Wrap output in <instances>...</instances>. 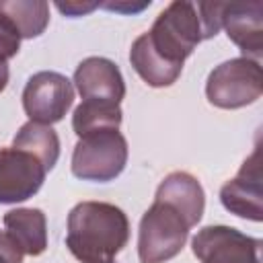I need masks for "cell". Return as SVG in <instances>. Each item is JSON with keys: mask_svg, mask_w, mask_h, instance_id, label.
I'll list each match as a JSON object with an SVG mask.
<instances>
[{"mask_svg": "<svg viewBox=\"0 0 263 263\" xmlns=\"http://www.w3.org/2000/svg\"><path fill=\"white\" fill-rule=\"evenodd\" d=\"M129 240L125 212L107 201H80L68 214L66 247L80 263H113Z\"/></svg>", "mask_w": 263, "mask_h": 263, "instance_id": "obj_1", "label": "cell"}, {"mask_svg": "<svg viewBox=\"0 0 263 263\" xmlns=\"http://www.w3.org/2000/svg\"><path fill=\"white\" fill-rule=\"evenodd\" d=\"M142 39L158 60L183 72L185 60L203 41L195 4L187 0L171 2L160 10L150 31L142 33Z\"/></svg>", "mask_w": 263, "mask_h": 263, "instance_id": "obj_2", "label": "cell"}, {"mask_svg": "<svg viewBox=\"0 0 263 263\" xmlns=\"http://www.w3.org/2000/svg\"><path fill=\"white\" fill-rule=\"evenodd\" d=\"M191 222L173 203L154 197L144 212L138 230V259L140 263H164L181 253L189 238Z\"/></svg>", "mask_w": 263, "mask_h": 263, "instance_id": "obj_3", "label": "cell"}, {"mask_svg": "<svg viewBox=\"0 0 263 263\" xmlns=\"http://www.w3.org/2000/svg\"><path fill=\"white\" fill-rule=\"evenodd\" d=\"M127 140L115 127H103L78 138L72 152V175L82 181L109 183L127 164Z\"/></svg>", "mask_w": 263, "mask_h": 263, "instance_id": "obj_4", "label": "cell"}, {"mask_svg": "<svg viewBox=\"0 0 263 263\" xmlns=\"http://www.w3.org/2000/svg\"><path fill=\"white\" fill-rule=\"evenodd\" d=\"M263 95L261 64L249 58H232L216 66L205 80V97L218 109H242Z\"/></svg>", "mask_w": 263, "mask_h": 263, "instance_id": "obj_5", "label": "cell"}, {"mask_svg": "<svg viewBox=\"0 0 263 263\" xmlns=\"http://www.w3.org/2000/svg\"><path fill=\"white\" fill-rule=\"evenodd\" d=\"M74 103V84L64 74L41 70L23 88V109L29 121L51 125L64 119Z\"/></svg>", "mask_w": 263, "mask_h": 263, "instance_id": "obj_6", "label": "cell"}, {"mask_svg": "<svg viewBox=\"0 0 263 263\" xmlns=\"http://www.w3.org/2000/svg\"><path fill=\"white\" fill-rule=\"evenodd\" d=\"M191 249L201 263H261V240L224 224L197 230Z\"/></svg>", "mask_w": 263, "mask_h": 263, "instance_id": "obj_7", "label": "cell"}, {"mask_svg": "<svg viewBox=\"0 0 263 263\" xmlns=\"http://www.w3.org/2000/svg\"><path fill=\"white\" fill-rule=\"evenodd\" d=\"M47 168L43 162L21 148H0V203H18L33 197L43 181Z\"/></svg>", "mask_w": 263, "mask_h": 263, "instance_id": "obj_8", "label": "cell"}, {"mask_svg": "<svg viewBox=\"0 0 263 263\" xmlns=\"http://www.w3.org/2000/svg\"><path fill=\"white\" fill-rule=\"evenodd\" d=\"M222 205L245 220H263V173H261V150L255 148L251 156L240 164L234 179L226 181L220 189Z\"/></svg>", "mask_w": 263, "mask_h": 263, "instance_id": "obj_9", "label": "cell"}, {"mask_svg": "<svg viewBox=\"0 0 263 263\" xmlns=\"http://www.w3.org/2000/svg\"><path fill=\"white\" fill-rule=\"evenodd\" d=\"M72 84L82 101H107L119 105L125 97V82L117 64L101 55L84 58L74 70Z\"/></svg>", "mask_w": 263, "mask_h": 263, "instance_id": "obj_10", "label": "cell"}, {"mask_svg": "<svg viewBox=\"0 0 263 263\" xmlns=\"http://www.w3.org/2000/svg\"><path fill=\"white\" fill-rule=\"evenodd\" d=\"M222 29L242 51V58L259 62L263 55V4L261 2H224Z\"/></svg>", "mask_w": 263, "mask_h": 263, "instance_id": "obj_11", "label": "cell"}, {"mask_svg": "<svg viewBox=\"0 0 263 263\" xmlns=\"http://www.w3.org/2000/svg\"><path fill=\"white\" fill-rule=\"evenodd\" d=\"M6 234L23 255L39 257L47 249V218L39 208H16L4 214Z\"/></svg>", "mask_w": 263, "mask_h": 263, "instance_id": "obj_12", "label": "cell"}, {"mask_svg": "<svg viewBox=\"0 0 263 263\" xmlns=\"http://www.w3.org/2000/svg\"><path fill=\"white\" fill-rule=\"evenodd\" d=\"M154 197L177 205L187 216L191 226H195L201 220L203 210H205V193H203L201 183L191 173H185V171L168 173L160 181Z\"/></svg>", "mask_w": 263, "mask_h": 263, "instance_id": "obj_13", "label": "cell"}, {"mask_svg": "<svg viewBox=\"0 0 263 263\" xmlns=\"http://www.w3.org/2000/svg\"><path fill=\"white\" fill-rule=\"evenodd\" d=\"M0 14L12 23L21 39H35L49 25V4L43 0H0Z\"/></svg>", "mask_w": 263, "mask_h": 263, "instance_id": "obj_14", "label": "cell"}, {"mask_svg": "<svg viewBox=\"0 0 263 263\" xmlns=\"http://www.w3.org/2000/svg\"><path fill=\"white\" fill-rule=\"evenodd\" d=\"M12 146L37 156L47 171H51L60 158V138L51 125L27 121L12 138Z\"/></svg>", "mask_w": 263, "mask_h": 263, "instance_id": "obj_15", "label": "cell"}, {"mask_svg": "<svg viewBox=\"0 0 263 263\" xmlns=\"http://www.w3.org/2000/svg\"><path fill=\"white\" fill-rule=\"evenodd\" d=\"M123 119V111L115 103L107 101H82L72 115V129L80 138L88 132L103 129V127H115L119 129Z\"/></svg>", "mask_w": 263, "mask_h": 263, "instance_id": "obj_16", "label": "cell"}, {"mask_svg": "<svg viewBox=\"0 0 263 263\" xmlns=\"http://www.w3.org/2000/svg\"><path fill=\"white\" fill-rule=\"evenodd\" d=\"M222 6L224 2H197L195 10L201 23V37L212 39L222 29Z\"/></svg>", "mask_w": 263, "mask_h": 263, "instance_id": "obj_17", "label": "cell"}, {"mask_svg": "<svg viewBox=\"0 0 263 263\" xmlns=\"http://www.w3.org/2000/svg\"><path fill=\"white\" fill-rule=\"evenodd\" d=\"M21 49V35L12 27V23L0 14V55L4 60H10Z\"/></svg>", "mask_w": 263, "mask_h": 263, "instance_id": "obj_18", "label": "cell"}, {"mask_svg": "<svg viewBox=\"0 0 263 263\" xmlns=\"http://www.w3.org/2000/svg\"><path fill=\"white\" fill-rule=\"evenodd\" d=\"M0 263H23V253L6 230H0Z\"/></svg>", "mask_w": 263, "mask_h": 263, "instance_id": "obj_19", "label": "cell"}, {"mask_svg": "<svg viewBox=\"0 0 263 263\" xmlns=\"http://www.w3.org/2000/svg\"><path fill=\"white\" fill-rule=\"evenodd\" d=\"M101 4L99 2H80V0H72V2H55V8L66 14V16H82V14H88L92 12L95 8H99Z\"/></svg>", "mask_w": 263, "mask_h": 263, "instance_id": "obj_20", "label": "cell"}, {"mask_svg": "<svg viewBox=\"0 0 263 263\" xmlns=\"http://www.w3.org/2000/svg\"><path fill=\"white\" fill-rule=\"evenodd\" d=\"M103 8H107V10H115V12H142L144 8H148L150 6V0L148 2H138V4H134V2H105V4H101Z\"/></svg>", "mask_w": 263, "mask_h": 263, "instance_id": "obj_21", "label": "cell"}, {"mask_svg": "<svg viewBox=\"0 0 263 263\" xmlns=\"http://www.w3.org/2000/svg\"><path fill=\"white\" fill-rule=\"evenodd\" d=\"M8 78H10V70H8V60H4L0 55V92L8 86Z\"/></svg>", "mask_w": 263, "mask_h": 263, "instance_id": "obj_22", "label": "cell"}]
</instances>
